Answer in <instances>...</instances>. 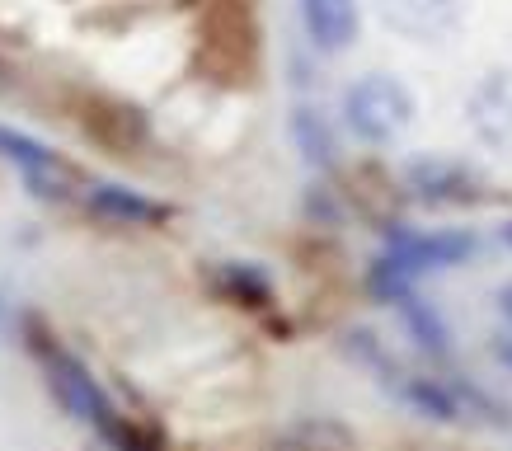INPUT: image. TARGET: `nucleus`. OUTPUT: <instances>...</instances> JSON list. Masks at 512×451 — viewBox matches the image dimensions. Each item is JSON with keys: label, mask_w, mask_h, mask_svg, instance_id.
<instances>
[{"label": "nucleus", "mask_w": 512, "mask_h": 451, "mask_svg": "<svg viewBox=\"0 0 512 451\" xmlns=\"http://www.w3.org/2000/svg\"><path fill=\"white\" fill-rule=\"evenodd\" d=\"M343 118H348V127H353L362 141L381 146V141H395L404 127L414 123V94H409L404 80L376 71V76H362L348 85V94H343Z\"/></svg>", "instance_id": "obj_1"}, {"label": "nucleus", "mask_w": 512, "mask_h": 451, "mask_svg": "<svg viewBox=\"0 0 512 451\" xmlns=\"http://www.w3.org/2000/svg\"><path fill=\"white\" fill-rule=\"evenodd\" d=\"M0 156L15 165L19 179L29 184V193L43 198V203H80L85 188H90V179H85L80 165H71V160L57 156V151H47L43 141L24 137L15 127H0Z\"/></svg>", "instance_id": "obj_2"}, {"label": "nucleus", "mask_w": 512, "mask_h": 451, "mask_svg": "<svg viewBox=\"0 0 512 451\" xmlns=\"http://www.w3.org/2000/svg\"><path fill=\"white\" fill-rule=\"evenodd\" d=\"M404 184H409V198L423 207H475L489 198L484 179L461 160H414Z\"/></svg>", "instance_id": "obj_3"}, {"label": "nucleus", "mask_w": 512, "mask_h": 451, "mask_svg": "<svg viewBox=\"0 0 512 451\" xmlns=\"http://www.w3.org/2000/svg\"><path fill=\"white\" fill-rule=\"evenodd\" d=\"M470 249H475V240H470V235H461V231L414 235V231H404V226H395V231H390V249L381 254V259H386V264H395L404 278L414 282L423 268H451V264H461Z\"/></svg>", "instance_id": "obj_4"}, {"label": "nucleus", "mask_w": 512, "mask_h": 451, "mask_svg": "<svg viewBox=\"0 0 512 451\" xmlns=\"http://www.w3.org/2000/svg\"><path fill=\"white\" fill-rule=\"evenodd\" d=\"M470 123L489 146L512 151V71H498L470 94Z\"/></svg>", "instance_id": "obj_5"}, {"label": "nucleus", "mask_w": 512, "mask_h": 451, "mask_svg": "<svg viewBox=\"0 0 512 451\" xmlns=\"http://www.w3.org/2000/svg\"><path fill=\"white\" fill-rule=\"evenodd\" d=\"M381 15H386V24H395L400 33L428 43V38H442V33L456 29L461 5H456V0H386Z\"/></svg>", "instance_id": "obj_6"}, {"label": "nucleus", "mask_w": 512, "mask_h": 451, "mask_svg": "<svg viewBox=\"0 0 512 451\" xmlns=\"http://www.w3.org/2000/svg\"><path fill=\"white\" fill-rule=\"evenodd\" d=\"M80 203L90 207L94 217L118 221V226H156V221L170 217V207L165 203H151V198H141V193L118 188V184H90Z\"/></svg>", "instance_id": "obj_7"}, {"label": "nucleus", "mask_w": 512, "mask_h": 451, "mask_svg": "<svg viewBox=\"0 0 512 451\" xmlns=\"http://www.w3.org/2000/svg\"><path fill=\"white\" fill-rule=\"evenodd\" d=\"M301 19L320 52H343L357 38V0H301Z\"/></svg>", "instance_id": "obj_8"}, {"label": "nucleus", "mask_w": 512, "mask_h": 451, "mask_svg": "<svg viewBox=\"0 0 512 451\" xmlns=\"http://www.w3.org/2000/svg\"><path fill=\"white\" fill-rule=\"evenodd\" d=\"M273 451H353V433L339 419H301L273 442Z\"/></svg>", "instance_id": "obj_9"}, {"label": "nucleus", "mask_w": 512, "mask_h": 451, "mask_svg": "<svg viewBox=\"0 0 512 451\" xmlns=\"http://www.w3.org/2000/svg\"><path fill=\"white\" fill-rule=\"evenodd\" d=\"M292 132H296V146H301V156L311 160V165H334V137H329L325 118H320L315 109H296Z\"/></svg>", "instance_id": "obj_10"}, {"label": "nucleus", "mask_w": 512, "mask_h": 451, "mask_svg": "<svg viewBox=\"0 0 512 451\" xmlns=\"http://www.w3.org/2000/svg\"><path fill=\"white\" fill-rule=\"evenodd\" d=\"M395 306L404 311V320H409V329H414V339L423 343V348H433V353H447V325L437 320V311H428L419 296H414V287L404 296H395Z\"/></svg>", "instance_id": "obj_11"}, {"label": "nucleus", "mask_w": 512, "mask_h": 451, "mask_svg": "<svg viewBox=\"0 0 512 451\" xmlns=\"http://www.w3.org/2000/svg\"><path fill=\"white\" fill-rule=\"evenodd\" d=\"M217 287L231 296V301H240V306H264L268 301V278L254 273V268H245V264L217 268Z\"/></svg>", "instance_id": "obj_12"}, {"label": "nucleus", "mask_w": 512, "mask_h": 451, "mask_svg": "<svg viewBox=\"0 0 512 451\" xmlns=\"http://www.w3.org/2000/svg\"><path fill=\"white\" fill-rule=\"evenodd\" d=\"M5 329H10V301L0 296V334H5Z\"/></svg>", "instance_id": "obj_13"}, {"label": "nucleus", "mask_w": 512, "mask_h": 451, "mask_svg": "<svg viewBox=\"0 0 512 451\" xmlns=\"http://www.w3.org/2000/svg\"><path fill=\"white\" fill-rule=\"evenodd\" d=\"M5 85H10V71H5V62H0V90H5Z\"/></svg>", "instance_id": "obj_14"}, {"label": "nucleus", "mask_w": 512, "mask_h": 451, "mask_svg": "<svg viewBox=\"0 0 512 451\" xmlns=\"http://www.w3.org/2000/svg\"><path fill=\"white\" fill-rule=\"evenodd\" d=\"M503 240H508V245H512V221H508V226H503Z\"/></svg>", "instance_id": "obj_15"}, {"label": "nucleus", "mask_w": 512, "mask_h": 451, "mask_svg": "<svg viewBox=\"0 0 512 451\" xmlns=\"http://www.w3.org/2000/svg\"><path fill=\"white\" fill-rule=\"evenodd\" d=\"M503 358H508V362H512V343H503Z\"/></svg>", "instance_id": "obj_16"}, {"label": "nucleus", "mask_w": 512, "mask_h": 451, "mask_svg": "<svg viewBox=\"0 0 512 451\" xmlns=\"http://www.w3.org/2000/svg\"><path fill=\"white\" fill-rule=\"evenodd\" d=\"M99 451H113V447H109V442H104V447H99Z\"/></svg>", "instance_id": "obj_17"}]
</instances>
